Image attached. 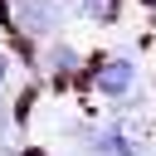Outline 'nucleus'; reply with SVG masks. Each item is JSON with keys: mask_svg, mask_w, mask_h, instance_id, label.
<instances>
[{"mask_svg": "<svg viewBox=\"0 0 156 156\" xmlns=\"http://www.w3.org/2000/svg\"><path fill=\"white\" fill-rule=\"evenodd\" d=\"M15 10H20V20H24V29H34V34H54L58 20H63V10H58L54 0H15Z\"/></svg>", "mask_w": 156, "mask_h": 156, "instance_id": "nucleus-1", "label": "nucleus"}, {"mask_svg": "<svg viewBox=\"0 0 156 156\" xmlns=\"http://www.w3.org/2000/svg\"><path fill=\"white\" fill-rule=\"evenodd\" d=\"M5 78H10V58L0 54V88H5Z\"/></svg>", "mask_w": 156, "mask_h": 156, "instance_id": "nucleus-4", "label": "nucleus"}, {"mask_svg": "<svg viewBox=\"0 0 156 156\" xmlns=\"http://www.w3.org/2000/svg\"><path fill=\"white\" fill-rule=\"evenodd\" d=\"M83 15H93V20H112V15H117V0H83Z\"/></svg>", "mask_w": 156, "mask_h": 156, "instance_id": "nucleus-3", "label": "nucleus"}, {"mask_svg": "<svg viewBox=\"0 0 156 156\" xmlns=\"http://www.w3.org/2000/svg\"><path fill=\"white\" fill-rule=\"evenodd\" d=\"M132 83H136V68H132V58H112V63H102V73H98V88H102L107 98H122V93H132Z\"/></svg>", "mask_w": 156, "mask_h": 156, "instance_id": "nucleus-2", "label": "nucleus"}]
</instances>
